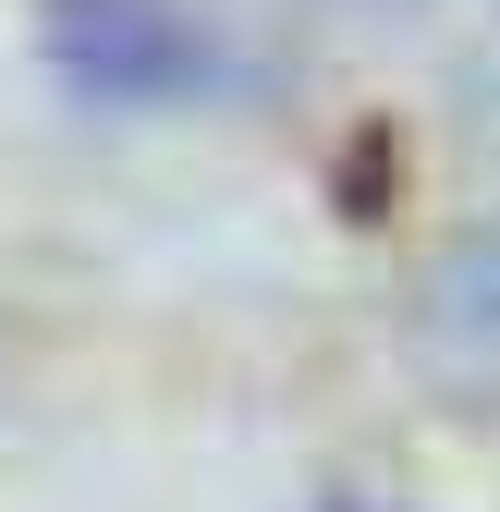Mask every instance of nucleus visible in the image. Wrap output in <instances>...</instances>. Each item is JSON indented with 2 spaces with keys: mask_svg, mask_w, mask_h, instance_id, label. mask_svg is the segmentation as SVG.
I'll list each match as a JSON object with an SVG mask.
<instances>
[]
</instances>
